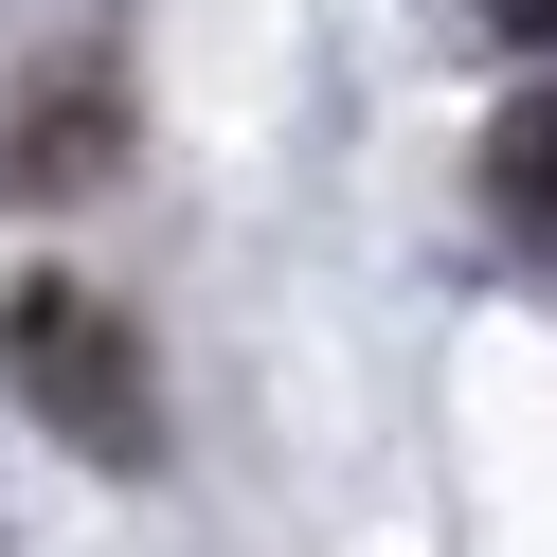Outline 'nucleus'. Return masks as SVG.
<instances>
[{
    "label": "nucleus",
    "instance_id": "nucleus-1",
    "mask_svg": "<svg viewBox=\"0 0 557 557\" xmlns=\"http://www.w3.org/2000/svg\"><path fill=\"white\" fill-rule=\"evenodd\" d=\"M0 377H18L37 432H73L90 468H162V377H145V324H126L109 288L37 270V288L0 306Z\"/></svg>",
    "mask_w": 557,
    "mask_h": 557
},
{
    "label": "nucleus",
    "instance_id": "nucleus-2",
    "mask_svg": "<svg viewBox=\"0 0 557 557\" xmlns=\"http://www.w3.org/2000/svg\"><path fill=\"white\" fill-rule=\"evenodd\" d=\"M126 162V73L109 54H73V73L18 90V126H0V198H90Z\"/></svg>",
    "mask_w": 557,
    "mask_h": 557
},
{
    "label": "nucleus",
    "instance_id": "nucleus-3",
    "mask_svg": "<svg viewBox=\"0 0 557 557\" xmlns=\"http://www.w3.org/2000/svg\"><path fill=\"white\" fill-rule=\"evenodd\" d=\"M485 198H504V234H540V252H557V73L485 126Z\"/></svg>",
    "mask_w": 557,
    "mask_h": 557
},
{
    "label": "nucleus",
    "instance_id": "nucleus-4",
    "mask_svg": "<svg viewBox=\"0 0 557 557\" xmlns=\"http://www.w3.org/2000/svg\"><path fill=\"white\" fill-rule=\"evenodd\" d=\"M485 37H521V54H557V0H485Z\"/></svg>",
    "mask_w": 557,
    "mask_h": 557
}]
</instances>
